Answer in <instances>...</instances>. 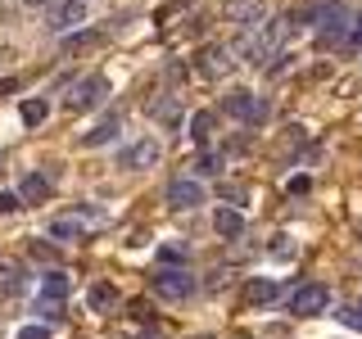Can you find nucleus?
Segmentation results:
<instances>
[{
    "mask_svg": "<svg viewBox=\"0 0 362 339\" xmlns=\"http://www.w3.org/2000/svg\"><path fill=\"white\" fill-rule=\"evenodd\" d=\"M150 113H154V122H163V127H177V122H181V105L173 95L158 100V105H150Z\"/></svg>",
    "mask_w": 362,
    "mask_h": 339,
    "instance_id": "nucleus-21",
    "label": "nucleus"
},
{
    "mask_svg": "<svg viewBox=\"0 0 362 339\" xmlns=\"http://www.w3.org/2000/svg\"><path fill=\"white\" fill-rule=\"evenodd\" d=\"M14 339H50V326H23Z\"/></svg>",
    "mask_w": 362,
    "mask_h": 339,
    "instance_id": "nucleus-27",
    "label": "nucleus"
},
{
    "mask_svg": "<svg viewBox=\"0 0 362 339\" xmlns=\"http://www.w3.org/2000/svg\"><path fill=\"white\" fill-rule=\"evenodd\" d=\"M213 231H218L222 240H240L245 235V213L240 208H218L213 213Z\"/></svg>",
    "mask_w": 362,
    "mask_h": 339,
    "instance_id": "nucleus-11",
    "label": "nucleus"
},
{
    "mask_svg": "<svg viewBox=\"0 0 362 339\" xmlns=\"http://www.w3.org/2000/svg\"><path fill=\"white\" fill-rule=\"evenodd\" d=\"M118 118H105L100 127H90V131H82V150H100V145H109V141H118Z\"/></svg>",
    "mask_w": 362,
    "mask_h": 339,
    "instance_id": "nucleus-15",
    "label": "nucleus"
},
{
    "mask_svg": "<svg viewBox=\"0 0 362 339\" xmlns=\"http://www.w3.org/2000/svg\"><path fill=\"white\" fill-rule=\"evenodd\" d=\"M82 23H86L82 0H45V28L68 32V28H82Z\"/></svg>",
    "mask_w": 362,
    "mask_h": 339,
    "instance_id": "nucleus-4",
    "label": "nucleus"
},
{
    "mask_svg": "<svg viewBox=\"0 0 362 339\" xmlns=\"http://www.w3.org/2000/svg\"><path fill=\"white\" fill-rule=\"evenodd\" d=\"M158 141L154 136H145V141H132V145H122L118 150V167H127V172H141V167H154L158 163Z\"/></svg>",
    "mask_w": 362,
    "mask_h": 339,
    "instance_id": "nucleus-5",
    "label": "nucleus"
},
{
    "mask_svg": "<svg viewBox=\"0 0 362 339\" xmlns=\"http://www.w3.org/2000/svg\"><path fill=\"white\" fill-rule=\"evenodd\" d=\"M68 290H73V280H68L64 271H45L41 276V303H64Z\"/></svg>",
    "mask_w": 362,
    "mask_h": 339,
    "instance_id": "nucleus-13",
    "label": "nucleus"
},
{
    "mask_svg": "<svg viewBox=\"0 0 362 339\" xmlns=\"http://www.w3.org/2000/svg\"><path fill=\"white\" fill-rule=\"evenodd\" d=\"M95 222H100L95 213H68V218H54L45 231H50V240H77V235H86Z\"/></svg>",
    "mask_w": 362,
    "mask_h": 339,
    "instance_id": "nucleus-7",
    "label": "nucleus"
},
{
    "mask_svg": "<svg viewBox=\"0 0 362 339\" xmlns=\"http://www.w3.org/2000/svg\"><path fill=\"white\" fill-rule=\"evenodd\" d=\"M308 186H313L308 177H290V195H303V190H308Z\"/></svg>",
    "mask_w": 362,
    "mask_h": 339,
    "instance_id": "nucleus-28",
    "label": "nucleus"
},
{
    "mask_svg": "<svg viewBox=\"0 0 362 339\" xmlns=\"http://www.w3.org/2000/svg\"><path fill=\"white\" fill-rule=\"evenodd\" d=\"M222 158H226V154H209V150H204L190 167H195V177H218V172H222Z\"/></svg>",
    "mask_w": 362,
    "mask_h": 339,
    "instance_id": "nucleus-22",
    "label": "nucleus"
},
{
    "mask_svg": "<svg viewBox=\"0 0 362 339\" xmlns=\"http://www.w3.org/2000/svg\"><path fill=\"white\" fill-rule=\"evenodd\" d=\"M158 263L181 267V263H186V249H181V244H163V249H158Z\"/></svg>",
    "mask_w": 362,
    "mask_h": 339,
    "instance_id": "nucleus-24",
    "label": "nucleus"
},
{
    "mask_svg": "<svg viewBox=\"0 0 362 339\" xmlns=\"http://www.w3.org/2000/svg\"><path fill=\"white\" fill-rule=\"evenodd\" d=\"M18 285H23V280H18V267L5 263V267H0V294H14Z\"/></svg>",
    "mask_w": 362,
    "mask_h": 339,
    "instance_id": "nucleus-23",
    "label": "nucleus"
},
{
    "mask_svg": "<svg viewBox=\"0 0 362 339\" xmlns=\"http://www.w3.org/2000/svg\"><path fill=\"white\" fill-rule=\"evenodd\" d=\"M326 308H331V290H326V285H299L290 294V312L294 316H317Z\"/></svg>",
    "mask_w": 362,
    "mask_h": 339,
    "instance_id": "nucleus-6",
    "label": "nucleus"
},
{
    "mask_svg": "<svg viewBox=\"0 0 362 339\" xmlns=\"http://www.w3.org/2000/svg\"><path fill=\"white\" fill-rule=\"evenodd\" d=\"M50 186H54V177H45V172H28V177H23V186H18V195H23V203H37V199L50 195Z\"/></svg>",
    "mask_w": 362,
    "mask_h": 339,
    "instance_id": "nucleus-16",
    "label": "nucleus"
},
{
    "mask_svg": "<svg viewBox=\"0 0 362 339\" xmlns=\"http://www.w3.org/2000/svg\"><path fill=\"white\" fill-rule=\"evenodd\" d=\"M286 37H290V18H272V23H258V28H249V32H245L240 50H245L254 64H267L272 54H281Z\"/></svg>",
    "mask_w": 362,
    "mask_h": 339,
    "instance_id": "nucleus-1",
    "label": "nucleus"
},
{
    "mask_svg": "<svg viewBox=\"0 0 362 339\" xmlns=\"http://www.w3.org/2000/svg\"><path fill=\"white\" fill-rule=\"evenodd\" d=\"M226 23H240V28H258V23H267L263 14V0H226Z\"/></svg>",
    "mask_w": 362,
    "mask_h": 339,
    "instance_id": "nucleus-9",
    "label": "nucleus"
},
{
    "mask_svg": "<svg viewBox=\"0 0 362 339\" xmlns=\"http://www.w3.org/2000/svg\"><path fill=\"white\" fill-rule=\"evenodd\" d=\"M231 64H235V54L226 50V45H204V50H199V73L204 77H222Z\"/></svg>",
    "mask_w": 362,
    "mask_h": 339,
    "instance_id": "nucleus-10",
    "label": "nucleus"
},
{
    "mask_svg": "<svg viewBox=\"0 0 362 339\" xmlns=\"http://www.w3.org/2000/svg\"><path fill=\"white\" fill-rule=\"evenodd\" d=\"M18 208H23L18 190H0V213H18Z\"/></svg>",
    "mask_w": 362,
    "mask_h": 339,
    "instance_id": "nucleus-26",
    "label": "nucleus"
},
{
    "mask_svg": "<svg viewBox=\"0 0 362 339\" xmlns=\"http://www.w3.org/2000/svg\"><path fill=\"white\" fill-rule=\"evenodd\" d=\"M168 203H173L177 213L199 208V203H204V186H199V181H190V177H177L173 186H168Z\"/></svg>",
    "mask_w": 362,
    "mask_h": 339,
    "instance_id": "nucleus-8",
    "label": "nucleus"
},
{
    "mask_svg": "<svg viewBox=\"0 0 362 339\" xmlns=\"http://www.w3.org/2000/svg\"><path fill=\"white\" fill-rule=\"evenodd\" d=\"M213 122H218V118H213L209 109L190 113V122H186V136H190V141H195V145H204V141H209V136H213Z\"/></svg>",
    "mask_w": 362,
    "mask_h": 339,
    "instance_id": "nucleus-18",
    "label": "nucleus"
},
{
    "mask_svg": "<svg viewBox=\"0 0 362 339\" xmlns=\"http://www.w3.org/2000/svg\"><path fill=\"white\" fill-rule=\"evenodd\" d=\"M86 303H90V312H113L118 308V285L113 280H95L86 290Z\"/></svg>",
    "mask_w": 362,
    "mask_h": 339,
    "instance_id": "nucleus-12",
    "label": "nucleus"
},
{
    "mask_svg": "<svg viewBox=\"0 0 362 339\" xmlns=\"http://www.w3.org/2000/svg\"><path fill=\"white\" fill-rule=\"evenodd\" d=\"M18 118L28 122V127H41V122L50 118V105H45V100H23V105H18Z\"/></svg>",
    "mask_w": 362,
    "mask_h": 339,
    "instance_id": "nucleus-20",
    "label": "nucleus"
},
{
    "mask_svg": "<svg viewBox=\"0 0 362 339\" xmlns=\"http://www.w3.org/2000/svg\"><path fill=\"white\" fill-rule=\"evenodd\" d=\"M28 5H41V0H28Z\"/></svg>",
    "mask_w": 362,
    "mask_h": 339,
    "instance_id": "nucleus-31",
    "label": "nucleus"
},
{
    "mask_svg": "<svg viewBox=\"0 0 362 339\" xmlns=\"http://www.w3.org/2000/svg\"><path fill=\"white\" fill-rule=\"evenodd\" d=\"M105 95H109V82H105L100 73H90V77H82V82H73V86L64 90V109H73V113L95 109Z\"/></svg>",
    "mask_w": 362,
    "mask_h": 339,
    "instance_id": "nucleus-3",
    "label": "nucleus"
},
{
    "mask_svg": "<svg viewBox=\"0 0 362 339\" xmlns=\"http://www.w3.org/2000/svg\"><path fill=\"white\" fill-rule=\"evenodd\" d=\"M272 299H276V280L254 276V280L245 285V303H254V308H258V303H272Z\"/></svg>",
    "mask_w": 362,
    "mask_h": 339,
    "instance_id": "nucleus-19",
    "label": "nucleus"
},
{
    "mask_svg": "<svg viewBox=\"0 0 362 339\" xmlns=\"http://www.w3.org/2000/svg\"><path fill=\"white\" fill-rule=\"evenodd\" d=\"M95 41H100V32H77V37L64 41V50H82V45H95Z\"/></svg>",
    "mask_w": 362,
    "mask_h": 339,
    "instance_id": "nucleus-25",
    "label": "nucleus"
},
{
    "mask_svg": "<svg viewBox=\"0 0 362 339\" xmlns=\"http://www.w3.org/2000/svg\"><path fill=\"white\" fill-rule=\"evenodd\" d=\"M349 45H362V14H358V23H354V32H349Z\"/></svg>",
    "mask_w": 362,
    "mask_h": 339,
    "instance_id": "nucleus-29",
    "label": "nucleus"
},
{
    "mask_svg": "<svg viewBox=\"0 0 362 339\" xmlns=\"http://www.w3.org/2000/svg\"><path fill=\"white\" fill-rule=\"evenodd\" d=\"M154 294H158V299H168V303L190 299V294H195V276H190V267H163V271H154Z\"/></svg>",
    "mask_w": 362,
    "mask_h": 339,
    "instance_id": "nucleus-2",
    "label": "nucleus"
},
{
    "mask_svg": "<svg viewBox=\"0 0 362 339\" xmlns=\"http://www.w3.org/2000/svg\"><path fill=\"white\" fill-rule=\"evenodd\" d=\"M254 109H258L254 90H231V95H226V113H231V118H240V122H254Z\"/></svg>",
    "mask_w": 362,
    "mask_h": 339,
    "instance_id": "nucleus-17",
    "label": "nucleus"
},
{
    "mask_svg": "<svg viewBox=\"0 0 362 339\" xmlns=\"http://www.w3.org/2000/svg\"><path fill=\"white\" fill-rule=\"evenodd\" d=\"M349 32H354V28H349L344 9H326V14H322V41H344Z\"/></svg>",
    "mask_w": 362,
    "mask_h": 339,
    "instance_id": "nucleus-14",
    "label": "nucleus"
},
{
    "mask_svg": "<svg viewBox=\"0 0 362 339\" xmlns=\"http://www.w3.org/2000/svg\"><path fill=\"white\" fill-rule=\"evenodd\" d=\"M349 321H362V303H358V312H349Z\"/></svg>",
    "mask_w": 362,
    "mask_h": 339,
    "instance_id": "nucleus-30",
    "label": "nucleus"
}]
</instances>
